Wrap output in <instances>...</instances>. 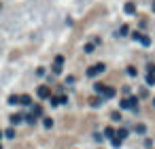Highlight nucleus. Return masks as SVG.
<instances>
[{
    "mask_svg": "<svg viewBox=\"0 0 155 149\" xmlns=\"http://www.w3.org/2000/svg\"><path fill=\"white\" fill-rule=\"evenodd\" d=\"M104 70V66L102 64H96V66H92V70H89V77H94V75H100Z\"/></svg>",
    "mask_w": 155,
    "mask_h": 149,
    "instance_id": "obj_1",
    "label": "nucleus"
},
{
    "mask_svg": "<svg viewBox=\"0 0 155 149\" xmlns=\"http://www.w3.org/2000/svg\"><path fill=\"white\" fill-rule=\"evenodd\" d=\"M19 102H21V104H30V96H21Z\"/></svg>",
    "mask_w": 155,
    "mask_h": 149,
    "instance_id": "obj_3",
    "label": "nucleus"
},
{
    "mask_svg": "<svg viewBox=\"0 0 155 149\" xmlns=\"http://www.w3.org/2000/svg\"><path fill=\"white\" fill-rule=\"evenodd\" d=\"M134 9H136V7H134V4H132V2L127 4V7H125V11H127V13H134Z\"/></svg>",
    "mask_w": 155,
    "mask_h": 149,
    "instance_id": "obj_6",
    "label": "nucleus"
},
{
    "mask_svg": "<svg viewBox=\"0 0 155 149\" xmlns=\"http://www.w3.org/2000/svg\"><path fill=\"white\" fill-rule=\"evenodd\" d=\"M153 9H155V4H153Z\"/></svg>",
    "mask_w": 155,
    "mask_h": 149,
    "instance_id": "obj_7",
    "label": "nucleus"
},
{
    "mask_svg": "<svg viewBox=\"0 0 155 149\" xmlns=\"http://www.w3.org/2000/svg\"><path fill=\"white\" fill-rule=\"evenodd\" d=\"M117 136H119V141H121V139H125V136H127V132L125 130H119V132H117Z\"/></svg>",
    "mask_w": 155,
    "mask_h": 149,
    "instance_id": "obj_4",
    "label": "nucleus"
},
{
    "mask_svg": "<svg viewBox=\"0 0 155 149\" xmlns=\"http://www.w3.org/2000/svg\"><path fill=\"white\" fill-rule=\"evenodd\" d=\"M38 96H40V98H47V96H49V87H40V90H38Z\"/></svg>",
    "mask_w": 155,
    "mask_h": 149,
    "instance_id": "obj_2",
    "label": "nucleus"
},
{
    "mask_svg": "<svg viewBox=\"0 0 155 149\" xmlns=\"http://www.w3.org/2000/svg\"><path fill=\"white\" fill-rule=\"evenodd\" d=\"M11 121H13V124H19V121H21V115H13V117H11Z\"/></svg>",
    "mask_w": 155,
    "mask_h": 149,
    "instance_id": "obj_5",
    "label": "nucleus"
}]
</instances>
